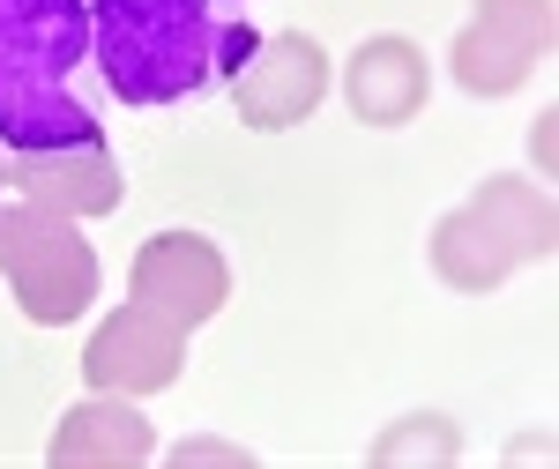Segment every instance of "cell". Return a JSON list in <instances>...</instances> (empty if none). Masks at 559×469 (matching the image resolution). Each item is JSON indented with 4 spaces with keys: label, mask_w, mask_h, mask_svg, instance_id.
<instances>
[{
    "label": "cell",
    "mask_w": 559,
    "mask_h": 469,
    "mask_svg": "<svg viewBox=\"0 0 559 469\" xmlns=\"http://www.w3.org/2000/svg\"><path fill=\"white\" fill-rule=\"evenodd\" d=\"M254 60L224 0H90V68L120 105H179Z\"/></svg>",
    "instance_id": "cell-1"
},
{
    "label": "cell",
    "mask_w": 559,
    "mask_h": 469,
    "mask_svg": "<svg viewBox=\"0 0 559 469\" xmlns=\"http://www.w3.org/2000/svg\"><path fill=\"white\" fill-rule=\"evenodd\" d=\"M75 68H90L83 0H0V149L15 165L97 149V112L75 97Z\"/></svg>",
    "instance_id": "cell-2"
},
{
    "label": "cell",
    "mask_w": 559,
    "mask_h": 469,
    "mask_svg": "<svg viewBox=\"0 0 559 469\" xmlns=\"http://www.w3.org/2000/svg\"><path fill=\"white\" fill-rule=\"evenodd\" d=\"M8 268H15V291L38 321H68L83 313V299L97 291V261L75 246V231L60 224V209H8Z\"/></svg>",
    "instance_id": "cell-3"
},
{
    "label": "cell",
    "mask_w": 559,
    "mask_h": 469,
    "mask_svg": "<svg viewBox=\"0 0 559 469\" xmlns=\"http://www.w3.org/2000/svg\"><path fill=\"white\" fill-rule=\"evenodd\" d=\"M216 291H224V268H216V254L202 239H157V246L142 254V268H134L142 313H157V321H173V328H194L216 305Z\"/></svg>",
    "instance_id": "cell-4"
},
{
    "label": "cell",
    "mask_w": 559,
    "mask_h": 469,
    "mask_svg": "<svg viewBox=\"0 0 559 469\" xmlns=\"http://www.w3.org/2000/svg\"><path fill=\"white\" fill-rule=\"evenodd\" d=\"M173 365H179V328L142 313V305L120 313L90 342V381L97 387H157V381H173Z\"/></svg>",
    "instance_id": "cell-5"
},
{
    "label": "cell",
    "mask_w": 559,
    "mask_h": 469,
    "mask_svg": "<svg viewBox=\"0 0 559 469\" xmlns=\"http://www.w3.org/2000/svg\"><path fill=\"white\" fill-rule=\"evenodd\" d=\"M261 68H239V105L254 112L261 128H284L292 112H306L321 97V52L306 38H284V45H254Z\"/></svg>",
    "instance_id": "cell-6"
},
{
    "label": "cell",
    "mask_w": 559,
    "mask_h": 469,
    "mask_svg": "<svg viewBox=\"0 0 559 469\" xmlns=\"http://www.w3.org/2000/svg\"><path fill=\"white\" fill-rule=\"evenodd\" d=\"M418 97H426V68H418L411 45H395V38H381L366 52V68L350 75V105H358L366 120H403Z\"/></svg>",
    "instance_id": "cell-7"
},
{
    "label": "cell",
    "mask_w": 559,
    "mask_h": 469,
    "mask_svg": "<svg viewBox=\"0 0 559 469\" xmlns=\"http://www.w3.org/2000/svg\"><path fill=\"white\" fill-rule=\"evenodd\" d=\"M75 455H128V462H142L150 432H142L134 410H75L68 432L52 440V462H75Z\"/></svg>",
    "instance_id": "cell-8"
}]
</instances>
